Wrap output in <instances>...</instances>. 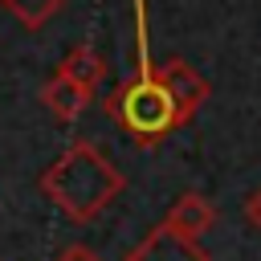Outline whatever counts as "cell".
Returning <instances> with one entry per match:
<instances>
[{"mask_svg":"<svg viewBox=\"0 0 261 261\" xmlns=\"http://www.w3.org/2000/svg\"><path fill=\"white\" fill-rule=\"evenodd\" d=\"M126 188V175L86 139L69 143L49 171L41 175V192L69 216V220H94L98 212H106Z\"/></svg>","mask_w":261,"mask_h":261,"instance_id":"6da1fadb","label":"cell"},{"mask_svg":"<svg viewBox=\"0 0 261 261\" xmlns=\"http://www.w3.org/2000/svg\"><path fill=\"white\" fill-rule=\"evenodd\" d=\"M106 114L139 143V147H155L163 143L171 130L184 126L179 106L171 102V94L159 86L151 65H139V73L130 82H122L110 98H106Z\"/></svg>","mask_w":261,"mask_h":261,"instance_id":"7a4b0ae2","label":"cell"},{"mask_svg":"<svg viewBox=\"0 0 261 261\" xmlns=\"http://www.w3.org/2000/svg\"><path fill=\"white\" fill-rule=\"evenodd\" d=\"M122 261H208V253L200 249V241H192L167 224H155Z\"/></svg>","mask_w":261,"mask_h":261,"instance_id":"3957f363","label":"cell"},{"mask_svg":"<svg viewBox=\"0 0 261 261\" xmlns=\"http://www.w3.org/2000/svg\"><path fill=\"white\" fill-rule=\"evenodd\" d=\"M155 77H159V86L171 94V102L179 106V118L188 122L200 106H204V98H208V82L184 61V57H171V61H163L159 69H155Z\"/></svg>","mask_w":261,"mask_h":261,"instance_id":"277c9868","label":"cell"},{"mask_svg":"<svg viewBox=\"0 0 261 261\" xmlns=\"http://www.w3.org/2000/svg\"><path fill=\"white\" fill-rule=\"evenodd\" d=\"M163 224H167V228H175V232H184V237H192V241H200V237L216 224V208H212L200 192H184V196L167 208Z\"/></svg>","mask_w":261,"mask_h":261,"instance_id":"5b68a950","label":"cell"},{"mask_svg":"<svg viewBox=\"0 0 261 261\" xmlns=\"http://www.w3.org/2000/svg\"><path fill=\"white\" fill-rule=\"evenodd\" d=\"M90 98L94 94H86L77 82H69L65 73H57V77H49L45 82V90H41V102L49 106V114H57L61 122H73L86 106H90Z\"/></svg>","mask_w":261,"mask_h":261,"instance_id":"8992f818","label":"cell"},{"mask_svg":"<svg viewBox=\"0 0 261 261\" xmlns=\"http://www.w3.org/2000/svg\"><path fill=\"white\" fill-rule=\"evenodd\" d=\"M57 73H65L69 82H77L86 94H94L98 90V82L106 77V61L90 49V45H77V49H69L65 53V61H61V69Z\"/></svg>","mask_w":261,"mask_h":261,"instance_id":"52a82bcc","label":"cell"},{"mask_svg":"<svg viewBox=\"0 0 261 261\" xmlns=\"http://www.w3.org/2000/svg\"><path fill=\"white\" fill-rule=\"evenodd\" d=\"M0 8L8 16H16L24 29H41L65 8V0H0Z\"/></svg>","mask_w":261,"mask_h":261,"instance_id":"ba28073f","label":"cell"},{"mask_svg":"<svg viewBox=\"0 0 261 261\" xmlns=\"http://www.w3.org/2000/svg\"><path fill=\"white\" fill-rule=\"evenodd\" d=\"M57 261H102V253H94L90 245H65L57 253Z\"/></svg>","mask_w":261,"mask_h":261,"instance_id":"9c48e42d","label":"cell"},{"mask_svg":"<svg viewBox=\"0 0 261 261\" xmlns=\"http://www.w3.org/2000/svg\"><path fill=\"white\" fill-rule=\"evenodd\" d=\"M245 216H249V224H253V228L261 232V188H257V192H253V196L245 200Z\"/></svg>","mask_w":261,"mask_h":261,"instance_id":"30bf717a","label":"cell"}]
</instances>
